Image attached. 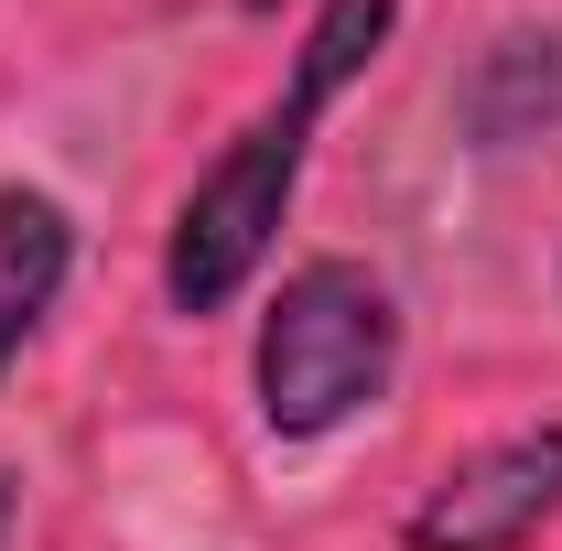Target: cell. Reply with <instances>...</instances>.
<instances>
[{
    "mask_svg": "<svg viewBox=\"0 0 562 551\" xmlns=\"http://www.w3.org/2000/svg\"><path fill=\"white\" fill-rule=\"evenodd\" d=\"M379 44H390V0H325V22L303 33L292 87L216 151V173L184 195V216H173V260H162L173 314H216V303H238V281L260 271L281 206H292V173H303V140H314V120H325V98H336Z\"/></svg>",
    "mask_w": 562,
    "mask_h": 551,
    "instance_id": "cell-1",
    "label": "cell"
},
{
    "mask_svg": "<svg viewBox=\"0 0 562 551\" xmlns=\"http://www.w3.org/2000/svg\"><path fill=\"white\" fill-rule=\"evenodd\" d=\"M401 314L357 260H303L260 325V421L271 432H336L390 390Z\"/></svg>",
    "mask_w": 562,
    "mask_h": 551,
    "instance_id": "cell-2",
    "label": "cell"
},
{
    "mask_svg": "<svg viewBox=\"0 0 562 551\" xmlns=\"http://www.w3.org/2000/svg\"><path fill=\"white\" fill-rule=\"evenodd\" d=\"M562 508V421L508 432L487 454H465L454 476L412 508V551H519Z\"/></svg>",
    "mask_w": 562,
    "mask_h": 551,
    "instance_id": "cell-3",
    "label": "cell"
},
{
    "mask_svg": "<svg viewBox=\"0 0 562 551\" xmlns=\"http://www.w3.org/2000/svg\"><path fill=\"white\" fill-rule=\"evenodd\" d=\"M66 206L55 195H0V368L22 357V336L44 325V303H55V281H66Z\"/></svg>",
    "mask_w": 562,
    "mask_h": 551,
    "instance_id": "cell-4",
    "label": "cell"
},
{
    "mask_svg": "<svg viewBox=\"0 0 562 551\" xmlns=\"http://www.w3.org/2000/svg\"><path fill=\"white\" fill-rule=\"evenodd\" d=\"M0 541H11V486H0Z\"/></svg>",
    "mask_w": 562,
    "mask_h": 551,
    "instance_id": "cell-5",
    "label": "cell"
}]
</instances>
